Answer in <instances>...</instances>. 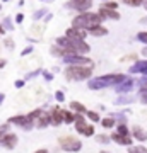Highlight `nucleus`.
Instances as JSON below:
<instances>
[{
  "label": "nucleus",
  "instance_id": "f257e3e1",
  "mask_svg": "<svg viewBox=\"0 0 147 153\" xmlns=\"http://www.w3.org/2000/svg\"><path fill=\"white\" fill-rule=\"evenodd\" d=\"M57 44L67 51V55H81V53H89V44L84 43L82 39H70V38H58Z\"/></svg>",
  "mask_w": 147,
  "mask_h": 153
},
{
  "label": "nucleus",
  "instance_id": "f03ea898",
  "mask_svg": "<svg viewBox=\"0 0 147 153\" xmlns=\"http://www.w3.org/2000/svg\"><path fill=\"white\" fill-rule=\"evenodd\" d=\"M104 21V17L101 14H93V12H87V14H81L77 16L72 22L74 27H79V29H89L94 27V26H101V22Z\"/></svg>",
  "mask_w": 147,
  "mask_h": 153
},
{
  "label": "nucleus",
  "instance_id": "7ed1b4c3",
  "mask_svg": "<svg viewBox=\"0 0 147 153\" xmlns=\"http://www.w3.org/2000/svg\"><path fill=\"white\" fill-rule=\"evenodd\" d=\"M127 76L121 75V73H109V75H103V76H98L91 82L87 83L89 88L93 90H98V88H104V87H111V85H118L120 82H123Z\"/></svg>",
  "mask_w": 147,
  "mask_h": 153
},
{
  "label": "nucleus",
  "instance_id": "20e7f679",
  "mask_svg": "<svg viewBox=\"0 0 147 153\" xmlns=\"http://www.w3.org/2000/svg\"><path fill=\"white\" fill-rule=\"evenodd\" d=\"M93 75V68L91 66H81V65H70L65 70L67 80H74V82H81V80H87Z\"/></svg>",
  "mask_w": 147,
  "mask_h": 153
},
{
  "label": "nucleus",
  "instance_id": "39448f33",
  "mask_svg": "<svg viewBox=\"0 0 147 153\" xmlns=\"http://www.w3.org/2000/svg\"><path fill=\"white\" fill-rule=\"evenodd\" d=\"M58 145L62 146V150L65 152H79L82 148V143L74 136H63L58 140Z\"/></svg>",
  "mask_w": 147,
  "mask_h": 153
},
{
  "label": "nucleus",
  "instance_id": "423d86ee",
  "mask_svg": "<svg viewBox=\"0 0 147 153\" xmlns=\"http://www.w3.org/2000/svg\"><path fill=\"white\" fill-rule=\"evenodd\" d=\"M27 116L36 123L38 128H46V126L50 124V116L46 114L43 109H36V111H33L31 114H27Z\"/></svg>",
  "mask_w": 147,
  "mask_h": 153
},
{
  "label": "nucleus",
  "instance_id": "0eeeda50",
  "mask_svg": "<svg viewBox=\"0 0 147 153\" xmlns=\"http://www.w3.org/2000/svg\"><path fill=\"white\" fill-rule=\"evenodd\" d=\"M9 124L21 126L22 129H26V131H29V129H33L34 121L31 119L29 116H14V117H11V119H9Z\"/></svg>",
  "mask_w": 147,
  "mask_h": 153
},
{
  "label": "nucleus",
  "instance_id": "6e6552de",
  "mask_svg": "<svg viewBox=\"0 0 147 153\" xmlns=\"http://www.w3.org/2000/svg\"><path fill=\"white\" fill-rule=\"evenodd\" d=\"M63 61L67 65H81V66H93V61L81 55H65Z\"/></svg>",
  "mask_w": 147,
  "mask_h": 153
},
{
  "label": "nucleus",
  "instance_id": "1a4fd4ad",
  "mask_svg": "<svg viewBox=\"0 0 147 153\" xmlns=\"http://www.w3.org/2000/svg\"><path fill=\"white\" fill-rule=\"evenodd\" d=\"M67 7L81 10V12H86L87 9L93 7V0H70V2H67Z\"/></svg>",
  "mask_w": 147,
  "mask_h": 153
},
{
  "label": "nucleus",
  "instance_id": "9d476101",
  "mask_svg": "<svg viewBox=\"0 0 147 153\" xmlns=\"http://www.w3.org/2000/svg\"><path fill=\"white\" fill-rule=\"evenodd\" d=\"M75 129L81 134L84 136H93L94 134V126L93 124H87L86 121H82V123H75Z\"/></svg>",
  "mask_w": 147,
  "mask_h": 153
},
{
  "label": "nucleus",
  "instance_id": "9b49d317",
  "mask_svg": "<svg viewBox=\"0 0 147 153\" xmlns=\"http://www.w3.org/2000/svg\"><path fill=\"white\" fill-rule=\"evenodd\" d=\"M0 145L2 146H5L7 150H12V148L17 145V136L16 134H12V133H9V134H4V138H2V141H0Z\"/></svg>",
  "mask_w": 147,
  "mask_h": 153
},
{
  "label": "nucleus",
  "instance_id": "f8f14e48",
  "mask_svg": "<svg viewBox=\"0 0 147 153\" xmlns=\"http://www.w3.org/2000/svg\"><path fill=\"white\" fill-rule=\"evenodd\" d=\"M87 31L86 29H79V27H70L69 31H67V38L70 39H82L84 41V38H86Z\"/></svg>",
  "mask_w": 147,
  "mask_h": 153
},
{
  "label": "nucleus",
  "instance_id": "ddd939ff",
  "mask_svg": "<svg viewBox=\"0 0 147 153\" xmlns=\"http://www.w3.org/2000/svg\"><path fill=\"white\" fill-rule=\"evenodd\" d=\"M63 112L65 111L60 109V107H55L53 111H51V116H50V123H53V124H60V123H63Z\"/></svg>",
  "mask_w": 147,
  "mask_h": 153
},
{
  "label": "nucleus",
  "instance_id": "4468645a",
  "mask_svg": "<svg viewBox=\"0 0 147 153\" xmlns=\"http://www.w3.org/2000/svg\"><path fill=\"white\" fill-rule=\"evenodd\" d=\"M132 88H133V80L132 78H125L123 82H120L116 85V90L120 94H125V92H130Z\"/></svg>",
  "mask_w": 147,
  "mask_h": 153
},
{
  "label": "nucleus",
  "instance_id": "2eb2a0df",
  "mask_svg": "<svg viewBox=\"0 0 147 153\" xmlns=\"http://www.w3.org/2000/svg\"><path fill=\"white\" fill-rule=\"evenodd\" d=\"M109 140H113V141L118 143V145H128V146L132 145L130 136H123V134H120V133H115V134H111V138H109Z\"/></svg>",
  "mask_w": 147,
  "mask_h": 153
},
{
  "label": "nucleus",
  "instance_id": "dca6fc26",
  "mask_svg": "<svg viewBox=\"0 0 147 153\" xmlns=\"http://www.w3.org/2000/svg\"><path fill=\"white\" fill-rule=\"evenodd\" d=\"M132 73H147V60L145 61H137L135 65L130 68Z\"/></svg>",
  "mask_w": 147,
  "mask_h": 153
},
{
  "label": "nucleus",
  "instance_id": "f3484780",
  "mask_svg": "<svg viewBox=\"0 0 147 153\" xmlns=\"http://www.w3.org/2000/svg\"><path fill=\"white\" fill-rule=\"evenodd\" d=\"M99 14H101L103 17H109V19H115V21H118V19H120V14L115 10V9H103V7H101Z\"/></svg>",
  "mask_w": 147,
  "mask_h": 153
},
{
  "label": "nucleus",
  "instance_id": "a211bd4d",
  "mask_svg": "<svg viewBox=\"0 0 147 153\" xmlns=\"http://www.w3.org/2000/svg\"><path fill=\"white\" fill-rule=\"evenodd\" d=\"M70 109H74L75 112H79V114H86V112H87L86 105L81 104V102H75V100H72V102H70Z\"/></svg>",
  "mask_w": 147,
  "mask_h": 153
},
{
  "label": "nucleus",
  "instance_id": "6ab92c4d",
  "mask_svg": "<svg viewBox=\"0 0 147 153\" xmlns=\"http://www.w3.org/2000/svg\"><path fill=\"white\" fill-rule=\"evenodd\" d=\"M89 33L93 34V36H106V34H108V29L101 27V26H94V27L89 29Z\"/></svg>",
  "mask_w": 147,
  "mask_h": 153
},
{
  "label": "nucleus",
  "instance_id": "aec40b11",
  "mask_svg": "<svg viewBox=\"0 0 147 153\" xmlns=\"http://www.w3.org/2000/svg\"><path fill=\"white\" fill-rule=\"evenodd\" d=\"M133 136L137 138V140H140V141H144V140H147V133L144 131V129H140V128H139V126H135V128H133Z\"/></svg>",
  "mask_w": 147,
  "mask_h": 153
},
{
  "label": "nucleus",
  "instance_id": "412c9836",
  "mask_svg": "<svg viewBox=\"0 0 147 153\" xmlns=\"http://www.w3.org/2000/svg\"><path fill=\"white\" fill-rule=\"evenodd\" d=\"M133 100H135L133 97H128V95H121V97L115 99V104H116V105H121V104H132Z\"/></svg>",
  "mask_w": 147,
  "mask_h": 153
},
{
  "label": "nucleus",
  "instance_id": "4be33fe9",
  "mask_svg": "<svg viewBox=\"0 0 147 153\" xmlns=\"http://www.w3.org/2000/svg\"><path fill=\"white\" fill-rule=\"evenodd\" d=\"M51 55L53 56H65L67 51L63 48H60V46H53V48H51Z\"/></svg>",
  "mask_w": 147,
  "mask_h": 153
},
{
  "label": "nucleus",
  "instance_id": "5701e85b",
  "mask_svg": "<svg viewBox=\"0 0 147 153\" xmlns=\"http://www.w3.org/2000/svg\"><path fill=\"white\" fill-rule=\"evenodd\" d=\"M63 123H74V114L69 112V111H65L63 112Z\"/></svg>",
  "mask_w": 147,
  "mask_h": 153
},
{
  "label": "nucleus",
  "instance_id": "b1692460",
  "mask_svg": "<svg viewBox=\"0 0 147 153\" xmlns=\"http://www.w3.org/2000/svg\"><path fill=\"white\" fill-rule=\"evenodd\" d=\"M101 124H103L104 128H113V126H115V121L111 119V117H106V119L101 121Z\"/></svg>",
  "mask_w": 147,
  "mask_h": 153
},
{
  "label": "nucleus",
  "instance_id": "393cba45",
  "mask_svg": "<svg viewBox=\"0 0 147 153\" xmlns=\"http://www.w3.org/2000/svg\"><path fill=\"white\" fill-rule=\"evenodd\" d=\"M96 141H98V143H103V145H106V143H109L111 140H109L106 134H99V136H96Z\"/></svg>",
  "mask_w": 147,
  "mask_h": 153
},
{
  "label": "nucleus",
  "instance_id": "a878e982",
  "mask_svg": "<svg viewBox=\"0 0 147 153\" xmlns=\"http://www.w3.org/2000/svg\"><path fill=\"white\" fill-rule=\"evenodd\" d=\"M86 114H87V117H89L91 121H94V123H98V121H99V116L96 114V112H93V111H87Z\"/></svg>",
  "mask_w": 147,
  "mask_h": 153
},
{
  "label": "nucleus",
  "instance_id": "bb28decb",
  "mask_svg": "<svg viewBox=\"0 0 147 153\" xmlns=\"http://www.w3.org/2000/svg\"><path fill=\"white\" fill-rule=\"evenodd\" d=\"M116 133H120V134H123V136H128V128H127L125 124H120L118 126V131Z\"/></svg>",
  "mask_w": 147,
  "mask_h": 153
},
{
  "label": "nucleus",
  "instance_id": "cd10ccee",
  "mask_svg": "<svg viewBox=\"0 0 147 153\" xmlns=\"http://www.w3.org/2000/svg\"><path fill=\"white\" fill-rule=\"evenodd\" d=\"M127 5H132V7H139L142 5V0H123Z\"/></svg>",
  "mask_w": 147,
  "mask_h": 153
},
{
  "label": "nucleus",
  "instance_id": "c85d7f7f",
  "mask_svg": "<svg viewBox=\"0 0 147 153\" xmlns=\"http://www.w3.org/2000/svg\"><path fill=\"white\" fill-rule=\"evenodd\" d=\"M130 153H147V148H144V146H133V148H130Z\"/></svg>",
  "mask_w": 147,
  "mask_h": 153
},
{
  "label": "nucleus",
  "instance_id": "c756f323",
  "mask_svg": "<svg viewBox=\"0 0 147 153\" xmlns=\"http://www.w3.org/2000/svg\"><path fill=\"white\" fill-rule=\"evenodd\" d=\"M9 123H7V124H4V126H0V141H2V138H4V134H5L7 133V129H9Z\"/></svg>",
  "mask_w": 147,
  "mask_h": 153
},
{
  "label": "nucleus",
  "instance_id": "7c9ffc66",
  "mask_svg": "<svg viewBox=\"0 0 147 153\" xmlns=\"http://www.w3.org/2000/svg\"><path fill=\"white\" fill-rule=\"evenodd\" d=\"M140 100L144 102V104H147V90H144V88H140Z\"/></svg>",
  "mask_w": 147,
  "mask_h": 153
},
{
  "label": "nucleus",
  "instance_id": "2f4dec72",
  "mask_svg": "<svg viewBox=\"0 0 147 153\" xmlns=\"http://www.w3.org/2000/svg\"><path fill=\"white\" fill-rule=\"evenodd\" d=\"M44 14H48V12L44 10V9H41V10H38V12H36V14L33 16V19H41V17H43Z\"/></svg>",
  "mask_w": 147,
  "mask_h": 153
},
{
  "label": "nucleus",
  "instance_id": "473e14b6",
  "mask_svg": "<svg viewBox=\"0 0 147 153\" xmlns=\"http://www.w3.org/2000/svg\"><path fill=\"white\" fill-rule=\"evenodd\" d=\"M4 27H5V29H9V31H12V29H14V27H12V21L9 19V17H7L5 21H4Z\"/></svg>",
  "mask_w": 147,
  "mask_h": 153
},
{
  "label": "nucleus",
  "instance_id": "72a5a7b5",
  "mask_svg": "<svg viewBox=\"0 0 147 153\" xmlns=\"http://www.w3.org/2000/svg\"><path fill=\"white\" fill-rule=\"evenodd\" d=\"M55 99H57L58 102H63V100H65V95H63V92H60V90H58V92L55 94Z\"/></svg>",
  "mask_w": 147,
  "mask_h": 153
},
{
  "label": "nucleus",
  "instance_id": "f704fd0d",
  "mask_svg": "<svg viewBox=\"0 0 147 153\" xmlns=\"http://www.w3.org/2000/svg\"><path fill=\"white\" fill-rule=\"evenodd\" d=\"M137 39H139V41H144V43L147 44V33H139L137 34Z\"/></svg>",
  "mask_w": 147,
  "mask_h": 153
},
{
  "label": "nucleus",
  "instance_id": "c9c22d12",
  "mask_svg": "<svg viewBox=\"0 0 147 153\" xmlns=\"http://www.w3.org/2000/svg\"><path fill=\"white\" fill-rule=\"evenodd\" d=\"M5 46H7L9 49H14V41H12L11 38H7V39H5Z\"/></svg>",
  "mask_w": 147,
  "mask_h": 153
},
{
  "label": "nucleus",
  "instance_id": "e433bc0d",
  "mask_svg": "<svg viewBox=\"0 0 147 153\" xmlns=\"http://www.w3.org/2000/svg\"><path fill=\"white\" fill-rule=\"evenodd\" d=\"M103 9H115V10H116V4H115V2H108L106 5H103Z\"/></svg>",
  "mask_w": 147,
  "mask_h": 153
},
{
  "label": "nucleus",
  "instance_id": "4c0bfd02",
  "mask_svg": "<svg viewBox=\"0 0 147 153\" xmlns=\"http://www.w3.org/2000/svg\"><path fill=\"white\" fill-rule=\"evenodd\" d=\"M29 53H33V46H27V48L22 51V56H27Z\"/></svg>",
  "mask_w": 147,
  "mask_h": 153
},
{
  "label": "nucleus",
  "instance_id": "58836bf2",
  "mask_svg": "<svg viewBox=\"0 0 147 153\" xmlns=\"http://www.w3.org/2000/svg\"><path fill=\"white\" fill-rule=\"evenodd\" d=\"M43 76L48 80V82H50V80H53V75H51V73H48V71H43Z\"/></svg>",
  "mask_w": 147,
  "mask_h": 153
},
{
  "label": "nucleus",
  "instance_id": "ea45409f",
  "mask_svg": "<svg viewBox=\"0 0 147 153\" xmlns=\"http://www.w3.org/2000/svg\"><path fill=\"white\" fill-rule=\"evenodd\" d=\"M39 73V70H36V71H31V73H27V78H33V76H36Z\"/></svg>",
  "mask_w": 147,
  "mask_h": 153
},
{
  "label": "nucleus",
  "instance_id": "a19ab883",
  "mask_svg": "<svg viewBox=\"0 0 147 153\" xmlns=\"http://www.w3.org/2000/svg\"><path fill=\"white\" fill-rule=\"evenodd\" d=\"M24 21V16L22 14H17V17H16V22H22Z\"/></svg>",
  "mask_w": 147,
  "mask_h": 153
},
{
  "label": "nucleus",
  "instance_id": "79ce46f5",
  "mask_svg": "<svg viewBox=\"0 0 147 153\" xmlns=\"http://www.w3.org/2000/svg\"><path fill=\"white\" fill-rule=\"evenodd\" d=\"M22 85H24V80H17V82H16V87L17 88H21Z\"/></svg>",
  "mask_w": 147,
  "mask_h": 153
},
{
  "label": "nucleus",
  "instance_id": "37998d69",
  "mask_svg": "<svg viewBox=\"0 0 147 153\" xmlns=\"http://www.w3.org/2000/svg\"><path fill=\"white\" fill-rule=\"evenodd\" d=\"M140 24H147V17H142V19H140Z\"/></svg>",
  "mask_w": 147,
  "mask_h": 153
},
{
  "label": "nucleus",
  "instance_id": "c03bdc74",
  "mask_svg": "<svg viewBox=\"0 0 147 153\" xmlns=\"http://www.w3.org/2000/svg\"><path fill=\"white\" fill-rule=\"evenodd\" d=\"M4 99H5V95H4V94H0V104L4 102Z\"/></svg>",
  "mask_w": 147,
  "mask_h": 153
},
{
  "label": "nucleus",
  "instance_id": "a18cd8bd",
  "mask_svg": "<svg viewBox=\"0 0 147 153\" xmlns=\"http://www.w3.org/2000/svg\"><path fill=\"white\" fill-rule=\"evenodd\" d=\"M34 153H48V150H38V152H34Z\"/></svg>",
  "mask_w": 147,
  "mask_h": 153
},
{
  "label": "nucleus",
  "instance_id": "49530a36",
  "mask_svg": "<svg viewBox=\"0 0 147 153\" xmlns=\"http://www.w3.org/2000/svg\"><path fill=\"white\" fill-rule=\"evenodd\" d=\"M142 5L145 7V10H147V0H142Z\"/></svg>",
  "mask_w": 147,
  "mask_h": 153
},
{
  "label": "nucleus",
  "instance_id": "de8ad7c7",
  "mask_svg": "<svg viewBox=\"0 0 147 153\" xmlns=\"http://www.w3.org/2000/svg\"><path fill=\"white\" fill-rule=\"evenodd\" d=\"M142 55H144V56H147V48H144V49H142Z\"/></svg>",
  "mask_w": 147,
  "mask_h": 153
},
{
  "label": "nucleus",
  "instance_id": "09e8293b",
  "mask_svg": "<svg viewBox=\"0 0 147 153\" xmlns=\"http://www.w3.org/2000/svg\"><path fill=\"white\" fill-rule=\"evenodd\" d=\"M4 65H5V60H0V68H2Z\"/></svg>",
  "mask_w": 147,
  "mask_h": 153
},
{
  "label": "nucleus",
  "instance_id": "8fccbe9b",
  "mask_svg": "<svg viewBox=\"0 0 147 153\" xmlns=\"http://www.w3.org/2000/svg\"><path fill=\"white\" fill-rule=\"evenodd\" d=\"M4 33V27H2V24H0V34Z\"/></svg>",
  "mask_w": 147,
  "mask_h": 153
},
{
  "label": "nucleus",
  "instance_id": "3c124183",
  "mask_svg": "<svg viewBox=\"0 0 147 153\" xmlns=\"http://www.w3.org/2000/svg\"><path fill=\"white\" fill-rule=\"evenodd\" d=\"M41 2H53V0H41Z\"/></svg>",
  "mask_w": 147,
  "mask_h": 153
},
{
  "label": "nucleus",
  "instance_id": "603ef678",
  "mask_svg": "<svg viewBox=\"0 0 147 153\" xmlns=\"http://www.w3.org/2000/svg\"><path fill=\"white\" fill-rule=\"evenodd\" d=\"M99 153H109V152H99Z\"/></svg>",
  "mask_w": 147,
  "mask_h": 153
},
{
  "label": "nucleus",
  "instance_id": "864d4df0",
  "mask_svg": "<svg viewBox=\"0 0 147 153\" xmlns=\"http://www.w3.org/2000/svg\"><path fill=\"white\" fill-rule=\"evenodd\" d=\"M5 2H7V0H5Z\"/></svg>",
  "mask_w": 147,
  "mask_h": 153
}]
</instances>
